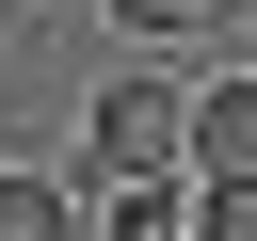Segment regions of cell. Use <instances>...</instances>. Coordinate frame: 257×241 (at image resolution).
Listing matches in <instances>:
<instances>
[{
    "instance_id": "1",
    "label": "cell",
    "mask_w": 257,
    "mask_h": 241,
    "mask_svg": "<svg viewBox=\"0 0 257 241\" xmlns=\"http://www.w3.org/2000/svg\"><path fill=\"white\" fill-rule=\"evenodd\" d=\"M112 177H193V96L177 80H96V193Z\"/></svg>"
},
{
    "instance_id": "2",
    "label": "cell",
    "mask_w": 257,
    "mask_h": 241,
    "mask_svg": "<svg viewBox=\"0 0 257 241\" xmlns=\"http://www.w3.org/2000/svg\"><path fill=\"white\" fill-rule=\"evenodd\" d=\"M193 177H257V80H209L193 96Z\"/></svg>"
},
{
    "instance_id": "3",
    "label": "cell",
    "mask_w": 257,
    "mask_h": 241,
    "mask_svg": "<svg viewBox=\"0 0 257 241\" xmlns=\"http://www.w3.org/2000/svg\"><path fill=\"white\" fill-rule=\"evenodd\" d=\"M96 241H193V193L177 177H112L96 193Z\"/></svg>"
},
{
    "instance_id": "4",
    "label": "cell",
    "mask_w": 257,
    "mask_h": 241,
    "mask_svg": "<svg viewBox=\"0 0 257 241\" xmlns=\"http://www.w3.org/2000/svg\"><path fill=\"white\" fill-rule=\"evenodd\" d=\"M0 241H80V193L64 177H0Z\"/></svg>"
},
{
    "instance_id": "5",
    "label": "cell",
    "mask_w": 257,
    "mask_h": 241,
    "mask_svg": "<svg viewBox=\"0 0 257 241\" xmlns=\"http://www.w3.org/2000/svg\"><path fill=\"white\" fill-rule=\"evenodd\" d=\"M193 241H257V177H193Z\"/></svg>"
},
{
    "instance_id": "6",
    "label": "cell",
    "mask_w": 257,
    "mask_h": 241,
    "mask_svg": "<svg viewBox=\"0 0 257 241\" xmlns=\"http://www.w3.org/2000/svg\"><path fill=\"white\" fill-rule=\"evenodd\" d=\"M128 32H225V0H112Z\"/></svg>"
},
{
    "instance_id": "7",
    "label": "cell",
    "mask_w": 257,
    "mask_h": 241,
    "mask_svg": "<svg viewBox=\"0 0 257 241\" xmlns=\"http://www.w3.org/2000/svg\"><path fill=\"white\" fill-rule=\"evenodd\" d=\"M0 16H48V0H0Z\"/></svg>"
},
{
    "instance_id": "8",
    "label": "cell",
    "mask_w": 257,
    "mask_h": 241,
    "mask_svg": "<svg viewBox=\"0 0 257 241\" xmlns=\"http://www.w3.org/2000/svg\"><path fill=\"white\" fill-rule=\"evenodd\" d=\"M225 16H257V0H225Z\"/></svg>"
}]
</instances>
